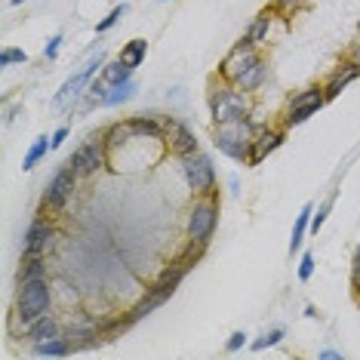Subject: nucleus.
<instances>
[{
    "instance_id": "nucleus-1",
    "label": "nucleus",
    "mask_w": 360,
    "mask_h": 360,
    "mask_svg": "<svg viewBox=\"0 0 360 360\" xmlns=\"http://www.w3.org/2000/svg\"><path fill=\"white\" fill-rule=\"evenodd\" d=\"M259 127L244 117V120H231V123H215L213 133V145L219 148L225 157L237 163H250V151H253V139H256Z\"/></svg>"
},
{
    "instance_id": "nucleus-2",
    "label": "nucleus",
    "mask_w": 360,
    "mask_h": 360,
    "mask_svg": "<svg viewBox=\"0 0 360 360\" xmlns=\"http://www.w3.org/2000/svg\"><path fill=\"white\" fill-rule=\"evenodd\" d=\"M209 114H213L215 123L244 120V117H250V93H244L240 87L222 81L209 93Z\"/></svg>"
},
{
    "instance_id": "nucleus-3",
    "label": "nucleus",
    "mask_w": 360,
    "mask_h": 360,
    "mask_svg": "<svg viewBox=\"0 0 360 360\" xmlns=\"http://www.w3.org/2000/svg\"><path fill=\"white\" fill-rule=\"evenodd\" d=\"M52 305V290L47 284V277H37V280H25L19 284V296H16V320L22 326L34 324L37 317L50 311Z\"/></svg>"
},
{
    "instance_id": "nucleus-4",
    "label": "nucleus",
    "mask_w": 360,
    "mask_h": 360,
    "mask_svg": "<svg viewBox=\"0 0 360 360\" xmlns=\"http://www.w3.org/2000/svg\"><path fill=\"white\" fill-rule=\"evenodd\" d=\"M182 173H185V179H188V185H191L194 194L209 198V194L215 191V167L204 151H194V154L182 157Z\"/></svg>"
},
{
    "instance_id": "nucleus-5",
    "label": "nucleus",
    "mask_w": 360,
    "mask_h": 360,
    "mask_svg": "<svg viewBox=\"0 0 360 360\" xmlns=\"http://www.w3.org/2000/svg\"><path fill=\"white\" fill-rule=\"evenodd\" d=\"M259 47L256 43H250V41H240V43H234L231 50L225 52V59L219 62V77L225 83H237V77L240 74H246V71L253 68V65L259 62Z\"/></svg>"
},
{
    "instance_id": "nucleus-6",
    "label": "nucleus",
    "mask_w": 360,
    "mask_h": 360,
    "mask_svg": "<svg viewBox=\"0 0 360 360\" xmlns=\"http://www.w3.org/2000/svg\"><path fill=\"white\" fill-rule=\"evenodd\" d=\"M215 225H219V204H215V198L209 194L207 200L194 204L191 213H188V237L200 240V244H209L215 234Z\"/></svg>"
},
{
    "instance_id": "nucleus-7",
    "label": "nucleus",
    "mask_w": 360,
    "mask_h": 360,
    "mask_svg": "<svg viewBox=\"0 0 360 360\" xmlns=\"http://www.w3.org/2000/svg\"><path fill=\"white\" fill-rule=\"evenodd\" d=\"M102 68H105V56H102V52H96V56L89 59V62L83 65L77 74H71L68 81L62 83V89H59L56 99H52V108H65L71 99H77V96H81V89H87L89 83H93V77L102 74Z\"/></svg>"
},
{
    "instance_id": "nucleus-8",
    "label": "nucleus",
    "mask_w": 360,
    "mask_h": 360,
    "mask_svg": "<svg viewBox=\"0 0 360 360\" xmlns=\"http://www.w3.org/2000/svg\"><path fill=\"white\" fill-rule=\"evenodd\" d=\"M77 179H81V176L71 169V163H65V167L47 182V188H43V198H41L43 209H62L68 204L74 188H77Z\"/></svg>"
},
{
    "instance_id": "nucleus-9",
    "label": "nucleus",
    "mask_w": 360,
    "mask_h": 360,
    "mask_svg": "<svg viewBox=\"0 0 360 360\" xmlns=\"http://www.w3.org/2000/svg\"><path fill=\"white\" fill-rule=\"evenodd\" d=\"M326 105V93L324 87H311V89H302V93H296L290 99V108H286V117L284 123L286 127H299V123H305L308 117H314L320 108Z\"/></svg>"
},
{
    "instance_id": "nucleus-10",
    "label": "nucleus",
    "mask_w": 360,
    "mask_h": 360,
    "mask_svg": "<svg viewBox=\"0 0 360 360\" xmlns=\"http://www.w3.org/2000/svg\"><path fill=\"white\" fill-rule=\"evenodd\" d=\"M105 151H108V145L102 142V136H96V139L83 142V145L71 154L68 163H71V169H74L81 179H83V176H96L105 167Z\"/></svg>"
},
{
    "instance_id": "nucleus-11",
    "label": "nucleus",
    "mask_w": 360,
    "mask_h": 360,
    "mask_svg": "<svg viewBox=\"0 0 360 360\" xmlns=\"http://www.w3.org/2000/svg\"><path fill=\"white\" fill-rule=\"evenodd\" d=\"M56 246V231L47 219H34L25 231V246H22V256H41L47 259V253H52Z\"/></svg>"
},
{
    "instance_id": "nucleus-12",
    "label": "nucleus",
    "mask_w": 360,
    "mask_h": 360,
    "mask_svg": "<svg viewBox=\"0 0 360 360\" xmlns=\"http://www.w3.org/2000/svg\"><path fill=\"white\" fill-rule=\"evenodd\" d=\"M163 127H167V145H169V151H176L179 157L198 151V139H194V133L185 127V123L173 120V117H163Z\"/></svg>"
},
{
    "instance_id": "nucleus-13",
    "label": "nucleus",
    "mask_w": 360,
    "mask_h": 360,
    "mask_svg": "<svg viewBox=\"0 0 360 360\" xmlns=\"http://www.w3.org/2000/svg\"><path fill=\"white\" fill-rule=\"evenodd\" d=\"M360 77V65H354V62H348V59H345L342 65H339L336 71H332L330 74V81L324 83V93H326V102L330 99H336L339 93H342L345 87H348V83H354Z\"/></svg>"
},
{
    "instance_id": "nucleus-14",
    "label": "nucleus",
    "mask_w": 360,
    "mask_h": 360,
    "mask_svg": "<svg viewBox=\"0 0 360 360\" xmlns=\"http://www.w3.org/2000/svg\"><path fill=\"white\" fill-rule=\"evenodd\" d=\"M284 142V129H259L256 139H253V151H250V167H259L274 148Z\"/></svg>"
},
{
    "instance_id": "nucleus-15",
    "label": "nucleus",
    "mask_w": 360,
    "mask_h": 360,
    "mask_svg": "<svg viewBox=\"0 0 360 360\" xmlns=\"http://www.w3.org/2000/svg\"><path fill=\"white\" fill-rule=\"evenodd\" d=\"M188 271H191V265H188L185 259H176L173 265H169L167 271H163L160 277H157V284H154V286H160V290L167 293V296H173V293L179 290V284H182V280L188 277Z\"/></svg>"
},
{
    "instance_id": "nucleus-16",
    "label": "nucleus",
    "mask_w": 360,
    "mask_h": 360,
    "mask_svg": "<svg viewBox=\"0 0 360 360\" xmlns=\"http://www.w3.org/2000/svg\"><path fill=\"white\" fill-rule=\"evenodd\" d=\"M25 332H28L31 345H41V342H50V339H59V324L50 317V314H43V317H37L34 324L25 326Z\"/></svg>"
},
{
    "instance_id": "nucleus-17",
    "label": "nucleus",
    "mask_w": 360,
    "mask_h": 360,
    "mask_svg": "<svg viewBox=\"0 0 360 360\" xmlns=\"http://www.w3.org/2000/svg\"><path fill=\"white\" fill-rule=\"evenodd\" d=\"M102 142L108 148H123L127 142H136V133H133V123L123 120V123H111V127L102 129Z\"/></svg>"
},
{
    "instance_id": "nucleus-18",
    "label": "nucleus",
    "mask_w": 360,
    "mask_h": 360,
    "mask_svg": "<svg viewBox=\"0 0 360 360\" xmlns=\"http://www.w3.org/2000/svg\"><path fill=\"white\" fill-rule=\"evenodd\" d=\"M167 299H169V296L160 290V286H151V290H145V296L139 299V305H136V308L129 311V314H133L136 320H142V317H145V314H151L154 308H160V305L167 302Z\"/></svg>"
},
{
    "instance_id": "nucleus-19",
    "label": "nucleus",
    "mask_w": 360,
    "mask_h": 360,
    "mask_svg": "<svg viewBox=\"0 0 360 360\" xmlns=\"http://www.w3.org/2000/svg\"><path fill=\"white\" fill-rule=\"evenodd\" d=\"M133 71H136V68H129V65H123L120 59H117V62L105 65L99 77H102V83H105V87H120V83L133 81Z\"/></svg>"
},
{
    "instance_id": "nucleus-20",
    "label": "nucleus",
    "mask_w": 360,
    "mask_h": 360,
    "mask_svg": "<svg viewBox=\"0 0 360 360\" xmlns=\"http://www.w3.org/2000/svg\"><path fill=\"white\" fill-rule=\"evenodd\" d=\"M265 77H268V65L259 59V62L253 65V68L246 71V74H240V77H237V83H234V87H240L244 93H256L262 83H265Z\"/></svg>"
},
{
    "instance_id": "nucleus-21",
    "label": "nucleus",
    "mask_w": 360,
    "mask_h": 360,
    "mask_svg": "<svg viewBox=\"0 0 360 360\" xmlns=\"http://www.w3.org/2000/svg\"><path fill=\"white\" fill-rule=\"evenodd\" d=\"M311 215H314V207H311V204H305L302 213L296 215V225H293V237H290V256H293V253H299V246H302L305 231L311 228Z\"/></svg>"
},
{
    "instance_id": "nucleus-22",
    "label": "nucleus",
    "mask_w": 360,
    "mask_h": 360,
    "mask_svg": "<svg viewBox=\"0 0 360 360\" xmlns=\"http://www.w3.org/2000/svg\"><path fill=\"white\" fill-rule=\"evenodd\" d=\"M145 52H148V41H142V37H136V41H129L127 47L120 50V62L129 65V68H139L142 62H145Z\"/></svg>"
},
{
    "instance_id": "nucleus-23",
    "label": "nucleus",
    "mask_w": 360,
    "mask_h": 360,
    "mask_svg": "<svg viewBox=\"0 0 360 360\" xmlns=\"http://www.w3.org/2000/svg\"><path fill=\"white\" fill-rule=\"evenodd\" d=\"M31 351H34L37 357H65V354H71V342L65 336H59V339H50V342H41V345H31Z\"/></svg>"
},
{
    "instance_id": "nucleus-24",
    "label": "nucleus",
    "mask_w": 360,
    "mask_h": 360,
    "mask_svg": "<svg viewBox=\"0 0 360 360\" xmlns=\"http://www.w3.org/2000/svg\"><path fill=\"white\" fill-rule=\"evenodd\" d=\"M37 277H47V262H43L41 256H22V265H19V284L37 280Z\"/></svg>"
},
{
    "instance_id": "nucleus-25",
    "label": "nucleus",
    "mask_w": 360,
    "mask_h": 360,
    "mask_svg": "<svg viewBox=\"0 0 360 360\" xmlns=\"http://www.w3.org/2000/svg\"><path fill=\"white\" fill-rule=\"evenodd\" d=\"M52 148V136H37L34 139V145L28 148V154H25V160H22V169H34L37 163L47 157V151Z\"/></svg>"
},
{
    "instance_id": "nucleus-26",
    "label": "nucleus",
    "mask_w": 360,
    "mask_h": 360,
    "mask_svg": "<svg viewBox=\"0 0 360 360\" xmlns=\"http://www.w3.org/2000/svg\"><path fill=\"white\" fill-rule=\"evenodd\" d=\"M268 31H271V12H262V16L253 19V25L246 28V34H244V41H250V43H265L268 41Z\"/></svg>"
},
{
    "instance_id": "nucleus-27",
    "label": "nucleus",
    "mask_w": 360,
    "mask_h": 360,
    "mask_svg": "<svg viewBox=\"0 0 360 360\" xmlns=\"http://www.w3.org/2000/svg\"><path fill=\"white\" fill-rule=\"evenodd\" d=\"M133 93H136V83H133V81H127V83H120V87H111L102 105H105V108H114V105H120V102H129V99H133Z\"/></svg>"
},
{
    "instance_id": "nucleus-28",
    "label": "nucleus",
    "mask_w": 360,
    "mask_h": 360,
    "mask_svg": "<svg viewBox=\"0 0 360 360\" xmlns=\"http://www.w3.org/2000/svg\"><path fill=\"white\" fill-rule=\"evenodd\" d=\"M127 12H129V10H127V3H117L114 10H111L108 16H105L102 22H99V25H96V34H105V31H111V28H114L117 22H120L123 16H127Z\"/></svg>"
},
{
    "instance_id": "nucleus-29",
    "label": "nucleus",
    "mask_w": 360,
    "mask_h": 360,
    "mask_svg": "<svg viewBox=\"0 0 360 360\" xmlns=\"http://www.w3.org/2000/svg\"><path fill=\"white\" fill-rule=\"evenodd\" d=\"M280 339H284V330H280V326H274V330H268L265 336H259L256 342H253V351H265V348H271V345H277Z\"/></svg>"
},
{
    "instance_id": "nucleus-30",
    "label": "nucleus",
    "mask_w": 360,
    "mask_h": 360,
    "mask_svg": "<svg viewBox=\"0 0 360 360\" xmlns=\"http://www.w3.org/2000/svg\"><path fill=\"white\" fill-rule=\"evenodd\" d=\"M22 65V62H28V52H25V50H3V52H0V68H10V65Z\"/></svg>"
},
{
    "instance_id": "nucleus-31",
    "label": "nucleus",
    "mask_w": 360,
    "mask_h": 360,
    "mask_svg": "<svg viewBox=\"0 0 360 360\" xmlns=\"http://www.w3.org/2000/svg\"><path fill=\"white\" fill-rule=\"evenodd\" d=\"M311 274H314V256H311V253H305L302 262H299V280H302V284H308Z\"/></svg>"
},
{
    "instance_id": "nucleus-32",
    "label": "nucleus",
    "mask_w": 360,
    "mask_h": 360,
    "mask_svg": "<svg viewBox=\"0 0 360 360\" xmlns=\"http://www.w3.org/2000/svg\"><path fill=\"white\" fill-rule=\"evenodd\" d=\"M330 207H332V200H326V204L317 207V215H311V231H314V234H317L320 225L326 222V215H330Z\"/></svg>"
},
{
    "instance_id": "nucleus-33",
    "label": "nucleus",
    "mask_w": 360,
    "mask_h": 360,
    "mask_svg": "<svg viewBox=\"0 0 360 360\" xmlns=\"http://www.w3.org/2000/svg\"><path fill=\"white\" fill-rule=\"evenodd\" d=\"M62 43H65L62 34H52L50 41H47V47H43V56H47L50 62H52V59H59V50H62Z\"/></svg>"
},
{
    "instance_id": "nucleus-34",
    "label": "nucleus",
    "mask_w": 360,
    "mask_h": 360,
    "mask_svg": "<svg viewBox=\"0 0 360 360\" xmlns=\"http://www.w3.org/2000/svg\"><path fill=\"white\" fill-rule=\"evenodd\" d=\"M299 6H302V0H274V12H280V16H293Z\"/></svg>"
},
{
    "instance_id": "nucleus-35",
    "label": "nucleus",
    "mask_w": 360,
    "mask_h": 360,
    "mask_svg": "<svg viewBox=\"0 0 360 360\" xmlns=\"http://www.w3.org/2000/svg\"><path fill=\"white\" fill-rule=\"evenodd\" d=\"M246 345V332H231V339H228V351H240Z\"/></svg>"
},
{
    "instance_id": "nucleus-36",
    "label": "nucleus",
    "mask_w": 360,
    "mask_h": 360,
    "mask_svg": "<svg viewBox=\"0 0 360 360\" xmlns=\"http://www.w3.org/2000/svg\"><path fill=\"white\" fill-rule=\"evenodd\" d=\"M65 139H68V127H59L56 133H52V148H59Z\"/></svg>"
},
{
    "instance_id": "nucleus-37",
    "label": "nucleus",
    "mask_w": 360,
    "mask_h": 360,
    "mask_svg": "<svg viewBox=\"0 0 360 360\" xmlns=\"http://www.w3.org/2000/svg\"><path fill=\"white\" fill-rule=\"evenodd\" d=\"M348 62H354V65H360V37L354 43L348 47Z\"/></svg>"
},
{
    "instance_id": "nucleus-38",
    "label": "nucleus",
    "mask_w": 360,
    "mask_h": 360,
    "mask_svg": "<svg viewBox=\"0 0 360 360\" xmlns=\"http://www.w3.org/2000/svg\"><path fill=\"white\" fill-rule=\"evenodd\" d=\"M351 284H354V290H360V259H354V271H351Z\"/></svg>"
},
{
    "instance_id": "nucleus-39",
    "label": "nucleus",
    "mask_w": 360,
    "mask_h": 360,
    "mask_svg": "<svg viewBox=\"0 0 360 360\" xmlns=\"http://www.w3.org/2000/svg\"><path fill=\"white\" fill-rule=\"evenodd\" d=\"M342 351H320V360H339Z\"/></svg>"
},
{
    "instance_id": "nucleus-40",
    "label": "nucleus",
    "mask_w": 360,
    "mask_h": 360,
    "mask_svg": "<svg viewBox=\"0 0 360 360\" xmlns=\"http://www.w3.org/2000/svg\"><path fill=\"white\" fill-rule=\"evenodd\" d=\"M157 3H167V0H157Z\"/></svg>"
},
{
    "instance_id": "nucleus-41",
    "label": "nucleus",
    "mask_w": 360,
    "mask_h": 360,
    "mask_svg": "<svg viewBox=\"0 0 360 360\" xmlns=\"http://www.w3.org/2000/svg\"><path fill=\"white\" fill-rule=\"evenodd\" d=\"M354 259H360V250H357V256H354Z\"/></svg>"
},
{
    "instance_id": "nucleus-42",
    "label": "nucleus",
    "mask_w": 360,
    "mask_h": 360,
    "mask_svg": "<svg viewBox=\"0 0 360 360\" xmlns=\"http://www.w3.org/2000/svg\"><path fill=\"white\" fill-rule=\"evenodd\" d=\"M117 3H120V0H117Z\"/></svg>"
}]
</instances>
